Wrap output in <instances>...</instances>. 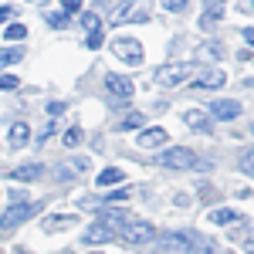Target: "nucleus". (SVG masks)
Masks as SVG:
<instances>
[{"instance_id":"f8f14e48","label":"nucleus","mask_w":254,"mask_h":254,"mask_svg":"<svg viewBox=\"0 0 254 254\" xmlns=\"http://www.w3.org/2000/svg\"><path fill=\"white\" fill-rule=\"evenodd\" d=\"M109 241H116V231L105 227L102 220H95V224L85 231V244H109Z\"/></svg>"},{"instance_id":"f257e3e1","label":"nucleus","mask_w":254,"mask_h":254,"mask_svg":"<svg viewBox=\"0 0 254 254\" xmlns=\"http://www.w3.org/2000/svg\"><path fill=\"white\" fill-rule=\"evenodd\" d=\"M187 78H193V64L190 61H173V64H163L156 71V85L159 88H176Z\"/></svg>"},{"instance_id":"7ed1b4c3","label":"nucleus","mask_w":254,"mask_h":254,"mask_svg":"<svg viewBox=\"0 0 254 254\" xmlns=\"http://www.w3.org/2000/svg\"><path fill=\"white\" fill-rule=\"evenodd\" d=\"M41 207L38 203H17V207H7L3 214H0V231H14V227H20L27 217H34Z\"/></svg>"},{"instance_id":"4c0bfd02","label":"nucleus","mask_w":254,"mask_h":254,"mask_svg":"<svg viewBox=\"0 0 254 254\" xmlns=\"http://www.w3.org/2000/svg\"><path fill=\"white\" fill-rule=\"evenodd\" d=\"M159 254H166V251H159ZM170 254H173V251H170Z\"/></svg>"},{"instance_id":"6e6552de","label":"nucleus","mask_w":254,"mask_h":254,"mask_svg":"<svg viewBox=\"0 0 254 254\" xmlns=\"http://www.w3.org/2000/svg\"><path fill=\"white\" fill-rule=\"evenodd\" d=\"M105 88H109V95H116L119 102H129V98L136 95V85L126 78V75H109V78H105Z\"/></svg>"},{"instance_id":"6ab92c4d","label":"nucleus","mask_w":254,"mask_h":254,"mask_svg":"<svg viewBox=\"0 0 254 254\" xmlns=\"http://www.w3.org/2000/svg\"><path fill=\"white\" fill-rule=\"evenodd\" d=\"M41 176V163H24L17 170H10V180H34Z\"/></svg>"},{"instance_id":"423d86ee","label":"nucleus","mask_w":254,"mask_h":254,"mask_svg":"<svg viewBox=\"0 0 254 254\" xmlns=\"http://www.w3.org/2000/svg\"><path fill=\"white\" fill-rule=\"evenodd\" d=\"M241 112H244V105L237 98H217V102H210V119H217V122H234V119H241Z\"/></svg>"},{"instance_id":"412c9836","label":"nucleus","mask_w":254,"mask_h":254,"mask_svg":"<svg viewBox=\"0 0 254 254\" xmlns=\"http://www.w3.org/2000/svg\"><path fill=\"white\" fill-rule=\"evenodd\" d=\"M27 38V27L24 24H10V27H3V41H24Z\"/></svg>"},{"instance_id":"4468645a","label":"nucleus","mask_w":254,"mask_h":254,"mask_svg":"<svg viewBox=\"0 0 254 254\" xmlns=\"http://www.w3.org/2000/svg\"><path fill=\"white\" fill-rule=\"evenodd\" d=\"M183 122H187L190 129H200L203 136H210V132H214V122L203 116V112H183Z\"/></svg>"},{"instance_id":"b1692460","label":"nucleus","mask_w":254,"mask_h":254,"mask_svg":"<svg viewBox=\"0 0 254 254\" xmlns=\"http://www.w3.org/2000/svg\"><path fill=\"white\" fill-rule=\"evenodd\" d=\"M119 129H142V116L139 112H129V116L119 122Z\"/></svg>"},{"instance_id":"58836bf2","label":"nucleus","mask_w":254,"mask_h":254,"mask_svg":"<svg viewBox=\"0 0 254 254\" xmlns=\"http://www.w3.org/2000/svg\"><path fill=\"white\" fill-rule=\"evenodd\" d=\"M224 254H234V251H224Z\"/></svg>"},{"instance_id":"aec40b11","label":"nucleus","mask_w":254,"mask_h":254,"mask_svg":"<svg viewBox=\"0 0 254 254\" xmlns=\"http://www.w3.org/2000/svg\"><path fill=\"white\" fill-rule=\"evenodd\" d=\"M112 183H122V170L119 166H109L98 173V187H112Z\"/></svg>"},{"instance_id":"ea45409f","label":"nucleus","mask_w":254,"mask_h":254,"mask_svg":"<svg viewBox=\"0 0 254 254\" xmlns=\"http://www.w3.org/2000/svg\"><path fill=\"white\" fill-rule=\"evenodd\" d=\"M251 7H254V0H251Z\"/></svg>"},{"instance_id":"a878e982","label":"nucleus","mask_w":254,"mask_h":254,"mask_svg":"<svg viewBox=\"0 0 254 254\" xmlns=\"http://www.w3.org/2000/svg\"><path fill=\"white\" fill-rule=\"evenodd\" d=\"M241 170H244L248 176H254V146L244 153V156H241Z\"/></svg>"},{"instance_id":"dca6fc26","label":"nucleus","mask_w":254,"mask_h":254,"mask_svg":"<svg viewBox=\"0 0 254 254\" xmlns=\"http://www.w3.org/2000/svg\"><path fill=\"white\" fill-rule=\"evenodd\" d=\"M27 139H31V126H27V122H14V126H10V146H14V149H24Z\"/></svg>"},{"instance_id":"a211bd4d","label":"nucleus","mask_w":254,"mask_h":254,"mask_svg":"<svg viewBox=\"0 0 254 254\" xmlns=\"http://www.w3.org/2000/svg\"><path fill=\"white\" fill-rule=\"evenodd\" d=\"M210 220L224 227V224H237V220H241V214H237V210H231V207H214V210H210Z\"/></svg>"},{"instance_id":"9b49d317","label":"nucleus","mask_w":254,"mask_h":254,"mask_svg":"<svg viewBox=\"0 0 254 254\" xmlns=\"http://www.w3.org/2000/svg\"><path fill=\"white\" fill-rule=\"evenodd\" d=\"M224 81H227V71L224 68H200L193 85H200V88H220Z\"/></svg>"},{"instance_id":"f704fd0d","label":"nucleus","mask_w":254,"mask_h":254,"mask_svg":"<svg viewBox=\"0 0 254 254\" xmlns=\"http://www.w3.org/2000/svg\"><path fill=\"white\" fill-rule=\"evenodd\" d=\"M48 112H51V116H58V112H64V105H61V102H51V105H48Z\"/></svg>"},{"instance_id":"ddd939ff","label":"nucleus","mask_w":254,"mask_h":254,"mask_svg":"<svg viewBox=\"0 0 254 254\" xmlns=\"http://www.w3.org/2000/svg\"><path fill=\"white\" fill-rule=\"evenodd\" d=\"M217 20H224V0H210V3L203 7V14H200V27L210 31Z\"/></svg>"},{"instance_id":"9d476101","label":"nucleus","mask_w":254,"mask_h":254,"mask_svg":"<svg viewBox=\"0 0 254 254\" xmlns=\"http://www.w3.org/2000/svg\"><path fill=\"white\" fill-rule=\"evenodd\" d=\"M78 224V217L75 214H51L41 220V227H44V234H58V231H71Z\"/></svg>"},{"instance_id":"1a4fd4ad","label":"nucleus","mask_w":254,"mask_h":254,"mask_svg":"<svg viewBox=\"0 0 254 254\" xmlns=\"http://www.w3.org/2000/svg\"><path fill=\"white\" fill-rule=\"evenodd\" d=\"M136 142L142 146V149H156V146H166V142H170V132L159 129V126H153V129H139Z\"/></svg>"},{"instance_id":"e433bc0d","label":"nucleus","mask_w":254,"mask_h":254,"mask_svg":"<svg viewBox=\"0 0 254 254\" xmlns=\"http://www.w3.org/2000/svg\"><path fill=\"white\" fill-rule=\"evenodd\" d=\"M244 41H248V44H254V27H248V31H244Z\"/></svg>"},{"instance_id":"7c9ffc66","label":"nucleus","mask_w":254,"mask_h":254,"mask_svg":"<svg viewBox=\"0 0 254 254\" xmlns=\"http://www.w3.org/2000/svg\"><path fill=\"white\" fill-rule=\"evenodd\" d=\"M61 10L64 14H75V10H81V0H61Z\"/></svg>"},{"instance_id":"cd10ccee","label":"nucleus","mask_w":254,"mask_h":254,"mask_svg":"<svg viewBox=\"0 0 254 254\" xmlns=\"http://www.w3.org/2000/svg\"><path fill=\"white\" fill-rule=\"evenodd\" d=\"M102 41H105L102 27H98V31H88V48H92V51H98V48H102Z\"/></svg>"},{"instance_id":"2eb2a0df","label":"nucleus","mask_w":254,"mask_h":254,"mask_svg":"<svg viewBox=\"0 0 254 254\" xmlns=\"http://www.w3.org/2000/svg\"><path fill=\"white\" fill-rule=\"evenodd\" d=\"M187 241H190V248H187V254H217V251H214V241H210V237L187 234Z\"/></svg>"},{"instance_id":"c85d7f7f","label":"nucleus","mask_w":254,"mask_h":254,"mask_svg":"<svg viewBox=\"0 0 254 254\" xmlns=\"http://www.w3.org/2000/svg\"><path fill=\"white\" fill-rule=\"evenodd\" d=\"M159 3H163L166 10H173V14H183V10H187V0H159Z\"/></svg>"},{"instance_id":"20e7f679","label":"nucleus","mask_w":254,"mask_h":254,"mask_svg":"<svg viewBox=\"0 0 254 254\" xmlns=\"http://www.w3.org/2000/svg\"><path fill=\"white\" fill-rule=\"evenodd\" d=\"M149 20V10L142 7V0H126L112 14V24H146Z\"/></svg>"},{"instance_id":"c9c22d12","label":"nucleus","mask_w":254,"mask_h":254,"mask_svg":"<svg viewBox=\"0 0 254 254\" xmlns=\"http://www.w3.org/2000/svg\"><path fill=\"white\" fill-rule=\"evenodd\" d=\"M244 251L254 254V234H248V241H244Z\"/></svg>"},{"instance_id":"39448f33","label":"nucleus","mask_w":254,"mask_h":254,"mask_svg":"<svg viewBox=\"0 0 254 254\" xmlns=\"http://www.w3.org/2000/svg\"><path fill=\"white\" fill-rule=\"evenodd\" d=\"M119 234L126 237L129 244H149L156 231H153V224H146V220H136V217H129V220L122 224V231H119Z\"/></svg>"},{"instance_id":"5701e85b","label":"nucleus","mask_w":254,"mask_h":254,"mask_svg":"<svg viewBox=\"0 0 254 254\" xmlns=\"http://www.w3.org/2000/svg\"><path fill=\"white\" fill-rule=\"evenodd\" d=\"M81 136H85V132H81L78 126H71V129H68V132L61 136V142H64L68 149H75V146H78V142H81Z\"/></svg>"},{"instance_id":"f3484780","label":"nucleus","mask_w":254,"mask_h":254,"mask_svg":"<svg viewBox=\"0 0 254 254\" xmlns=\"http://www.w3.org/2000/svg\"><path fill=\"white\" fill-rule=\"evenodd\" d=\"M98 220H102V224H105V227H112V231H122V224H126V220H129V214H126V210H102V214H98Z\"/></svg>"},{"instance_id":"0eeeda50","label":"nucleus","mask_w":254,"mask_h":254,"mask_svg":"<svg viewBox=\"0 0 254 254\" xmlns=\"http://www.w3.org/2000/svg\"><path fill=\"white\" fill-rule=\"evenodd\" d=\"M159 163L173 166V170H190V166H196V156H193V149H187V146H173V149H166L159 156Z\"/></svg>"},{"instance_id":"72a5a7b5","label":"nucleus","mask_w":254,"mask_h":254,"mask_svg":"<svg viewBox=\"0 0 254 254\" xmlns=\"http://www.w3.org/2000/svg\"><path fill=\"white\" fill-rule=\"evenodd\" d=\"M116 200H126V190H116V193L105 196V203H116Z\"/></svg>"},{"instance_id":"f03ea898","label":"nucleus","mask_w":254,"mask_h":254,"mask_svg":"<svg viewBox=\"0 0 254 254\" xmlns=\"http://www.w3.org/2000/svg\"><path fill=\"white\" fill-rule=\"evenodd\" d=\"M112 51H116V58L122 64H129V68H139L142 61H146V51H142V44L136 38H116L112 41Z\"/></svg>"},{"instance_id":"c756f323","label":"nucleus","mask_w":254,"mask_h":254,"mask_svg":"<svg viewBox=\"0 0 254 254\" xmlns=\"http://www.w3.org/2000/svg\"><path fill=\"white\" fill-rule=\"evenodd\" d=\"M48 24H51V27H64V24H68V14H64V10H61V14H48Z\"/></svg>"},{"instance_id":"4be33fe9","label":"nucleus","mask_w":254,"mask_h":254,"mask_svg":"<svg viewBox=\"0 0 254 254\" xmlns=\"http://www.w3.org/2000/svg\"><path fill=\"white\" fill-rule=\"evenodd\" d=\"M17 61H24V51L20 48H3V55H0V64L7 68V64H17Z\"/></svg>"},{"instance_id":"bb28decb","label":"nucleus","mask_w":254,"mask_h":254,"mask_svg":"<svg viewBox=\"0 0 254 254\" xmlns=\"http://www.w3.org/2000/svg\"><path fill=\"white\" fill-rule=\"evenodd\" d=\"M17 85H20L17 75H0V92H14Z\"/></svg>"},{"instance_id":"2f4dec72","label":"nucleus","mask_w":254,"mask_h":254,"mask_svg":"<svg viewBox=\"0 0 254 254\" xmlns=\"http://www.w3.org/2000/svg\"><path fill=\"white\" fill-rule=\"evenodd\" d=\"M71 170H75V173H85V170H88V159H71Z\"/></svg>"},{"instance_id":"393cba45","label":"nucleus","mask_w":254,"mask_h":254,"mask_svg":"<svg viewBox=\"0 0 254 254\" xmlns=\"http://www.w3.org/2000/svg\"><path fill=\"white\" fill-rule=\"evenodd\" d=\"M81 27H85V31H98V14L95 10H85V14H81Z\"/></svg>"},{"instance_id":"473e14b6","label":"nucleus","mask_w":254,"mask_h":254,"mask_svg":"<svg viewBox=\"0 0 254 254\" xmlns=\"http://www.w3.org/2000/svg\"><path fill=\"white\" fill-rule=\"evenodd\" d=\"M10 17H14V7H0V24H7Z\"/></svg>"}]
</instances>
